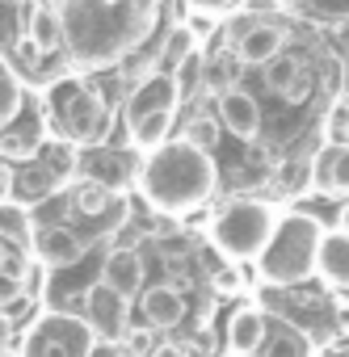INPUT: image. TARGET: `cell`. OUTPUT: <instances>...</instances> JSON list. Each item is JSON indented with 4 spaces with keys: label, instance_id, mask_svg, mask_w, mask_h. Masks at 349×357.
<instances>
[{
    "label": "cell",
    "instance_id": "obj_39",
    "mask_svg": "<svg viewBox=\"0 0 349 357\" xmlns=\"http://www.w3.org/2000/svg\"><path fill=\"white\" fill-rule=\"evenodd\" d=\"M341 231H349V202L341 206Z\"/></svg>",
    "mask_w": 349,
    "mask_h": 357
},
{
    "label": "cell",
    "instance_id": "obj_33",
    "mask_svg": "<svg viewBox=\"0 0 349 357\" xmlns=\"http://www.w3.org/2000/svg\"><path fill=\"white\" fill-rule=\"evenodd\" d=\"M147 357H190V353H186V344H177V340H160Z\"/></svg>",
    "mask_w": 349,
    "mask_h": 357
},
{
    "label": "cell",
    "instance_id": "obj_22",
    "mask_svg": "<svg viewBox=\"0 0 349 357\" xmlns=\"http://www.w3.org/2000/svg\"><path fill=\"white\" fill-rule=\"evenodd\" d=\"M55 181H59V176H55L51 168H26V172H17L13 194L26 198V202H38V198H47V194L55 190Z\"/></svg>",
    "mask_w": 349,
    "mask_h": 357
},
{
    "label": "cell",
    "instance_id": "obj_23",
    "mask_svg": "<svg viewBox=\"0 0 349 357\" xmlns=\"http://www.w3.org/2000/svg\"><path fill=\"white\" fill-rule=\"evenodd\" d=\"M30 38H34V47H38V51H55V47H59V38H64L59 17H55L51 9H34V13H30Z\"/></svg>",
    "mask_w": 349,
    "mask_h": 357
},
{
    "label": "cell",
    "instance_id": "obj_15",
    "mask_svg": "<svg viewBox=\"0 0 349 357\" xmlns=\"http://www.w3.org/2000/svg\"><path fill=\"white\" fill-rule=\"evenodd\" d=\"M34 252H38L43 265L64 269V265H76V261H80L84 240H80L76 231H68V227H43V231L34 236Z\"/></svg>",
    "mask_w": 349,
    "mask_h": 357
},
{
    "label": "cell",
    "instance_id": "obj_21",
    "mask_svg": "<svg viewBox=\"0 0 349 357\" xmlns=\"http://www.w3.org/2000/svg\"><path fill=\"white\" fill-rule=\"evenodd\" d=\"M257 357H311V344H307L303 332L278 328V332H269V340H265V349Z\"/></svg>",
    "mask_w": 349,
    "mask_h": 357
},
{
    "label": "cell",
    "instance_id": "obj_31",
    "mask_svg": "<svg viewBox=\"0 0 349 357\" xmlns=\"http://www.w3.org/2000/svg\"><path fill=\"white\" fill-rule=\"evenodd\" d=\"M13 181H17V172H13L5 160H0V202H9V198H13Z\"/></svg>",
    "mask_w": 349,
    "mask_h": 357
},
{
    "label": "cell",
    "instance_id": "obj_13",
    "mask_svg": "<svg viewBox=\"0 0 349 357\" xmlns=\"http://www.w3.org/2000/svg\"><path fill=\"white\" fill-rule=\"evenodd\" d=\"M265 84L282 97V101H307V93H311V84H307V72H303V63H299V55H290V51H282L278 59H269L265 63Z\"/></svg>",
    "mask_w": 349,
    "mask_h": 357
},
{
    "label": "cell",
    "instance_id": "obj_26",
    "mask_svg": "<svg viewBox=\"0 0 349 357\" xmlns=\"http://www.w3.org/2000/svg\"><path fill=\"white\" fill-rule=\"evenodd\" d=\"M156 344H151V328H131L126 336H122V353L126 357H147Z\"/></svg>",
    "mask_w": 349,
    "mask_h": 357
},
{
    "label": "cell",
    "instance_id": "obj_1",
    "mask_svg": "<svg viewBox=\"0 0 349 357\" xmlns=\"http://www.w3.org/2000/svg\"><path fill=\"white\" fill-rule=\"evenodd\" d=\"M215 181H219V172H215L211 151H198L186 139L160 143L139 168L143 198L164 215H181V211L202 206L215 194Z\"/></svg>",
    "mask_w": 349,
    "mask_h": 357
},
{
    "label": "cell",
    "instance_id": "obj_3",
    "mask_svg": "<svg viewBox=\"0 0 349 357\" xmlns=\"http://www.w3.org/2000/svg\"><path fill=\"white\" fill-rule=\"evenodd\" d=\"M278 227V215L265 202H228L211 219V244L215 252L232 261H257Z\"/></svg>",
    "mask_w": 349,
    "mask_h": 357
},
{
    "label": "cell",
    "instance_id": "obj_36",
    "mask_svg": "<svg viewBox=\"0 0 349 357\" xmlns=\"http://www.w3.org/2000/svg\"><path fill=\"white\" fill-rule=\"evenodd\" d=\"M17 55L26 59V63H38V47H34V38L26 34V38H17Z\"/></svg>",
    "mask_w": 349,
    "mask_h": 357
},
{
    "label": "cell",
    "instance_id": "obj_4",
    "mask_svg": "<svg viewBox=\"0 0 349 357\" xmlns=\"http://www.w3.org/2000/svg\"><path fill=\"white\" fill-rule=\"evenodd\" d=\"M84 324L97 340L122 344V336L131 332V298H122L118 290H110L105 282L84 290Z\"/></svg>",
    "mask_w": 349,
    "mask_h": 357
},
{
    "label": "cell",
    "instance_id": "obj_38",
    "mask_svg": "<svg viewBox=\"0 0 349 357\" xmlns=\"http://www.w3.org/2000/svg\"><path fill=\"white\" fill-rule=\"evenodd\" d=\"M5 257H9V240H5V231H0V265H5Z\"/></svg>",
    "mask_w": 349,
    "mask_h": 357
},
{
    "label": "cell",
    "instance_id": "obj_2",
    "mask_svg": "<svg viewBox=\"0 0 349 357\" xmlns=\"http://www.w3.org/2000/svg\"><path fill=\"white\" fill-rule=\"evenodd\" d=\"M324 223L307 211H295L286 219H278L265 252L257 257V269L265 282L274 286H295V282H307L315 273V261H320V244H324Z\"/></svg>",
    "mask_w": 349,
    "mask_h": 357
},
{
    "label": "cell",
    "instance_id": "obj_29",
    "mask_svg": "<svg viewBox=\"0 0 349 357\" xmlns=\"http://www.w3.org/2000/svg\"><path fill=\"white\" fill-rule=\"evenodd\" d=\"M160 248H164V257H168V261H177V257H186V252H190V240H186V236H164V240H160Z\"/></svg>",
    "mask_w": 349,
    "mask_h": 357
},
{
    "label": "cell",
    "instance_id": "obj_10",
    "mask_svg": "<svg viewBox=\"0 0 349 357\" xmlns=\"http://www.w3.org/2000/svg\"><path fill=\"white\" fill-rule=\"evenodd\" d=\"M64 122H68V135H72V139H80V143H97V139L105 135V126H110V109H105L101 93L89 89V93H76V97H72Z\"/></svg>",
    "mask_w": 349,
    "mask_h": 357
},
{
    "label": "cell",
    "instance_id": "obj_34",
    "mask_svg": "<svg viewBox=\"0 0 349 357\" xmlns=\"http://www.w3.org/2000/svg\"><path fill=\"white\" fill-rule=\"evenodd\" d=\"M190 30H194V38H198V43H202V38H207V34H215V17H207V13H198V17H194V22H190Z\"/></svg>",
    "mask_w": 349,
    "mask_h": 357
},
{
    "label": "cell",
    "instance_id": "obj_9",
    "mask_svg": "<svg viewBox=\"0 0 349 357\" xmlns=\"http://www.w3.org/2000/svg\"><path fill=\"white\" fill-rule=\"evenodd\" d=\"M311 190H320L324 198L349 194V143H328L311 160Z\"/></svg>",
    "mask_w": 349,
    "mask_h": 357
},
{
    "label": "cell",
    "instance_id": "obj_8",
    "mask_svg": "<svg viewBox=\"0 0 349 357\" xmlns=\"http://www.w3.org/2000/svg\"><path fill=\"white\" fill-rule=\"evenodd\" d=\"M215 118H219L223 130H232V135L244 139V143H253V139L261 135V105H257L244 89L223 93V97L215 101Z\"/></svg>",
    "mask_w": 349,
    "mask_h": 357
},
{
    "label": "cell",
    "instance_id": "obj_18",
    "mask_svg": "<svg viewBox=\"0 0 349 357\" xmlns=\"http://www.w3.org/2000/svg\"><path fill=\"white\" fill-rule=\"evenodd\" d=\"M110 206H118V202H114V190H110L105 181H97V176L76 181V190H72V211H76V215L97 219V215H105Z\"/></svg>",
    "mask_w": 349,
    "mask_h": 357
},
{
    "label": "cell",
    "instance_id": "obj_12",
    "mask_svg": "<svg viewBox=\"0 0 349 357\" xmlns=\"http://www.w3.org/2000/svg\"><path fill=\"white\" fill-rule=\"evenodd\" d=\"M101 282L110 290H118L122 298H135L143 294V257L135 248H114L101 265Z\"/></svg>",
    "mask_w": 349,
    "mask_h": 357
},
{
    "label": "cell",
    "instance_id": "obj_32",
    "mask_svg": "<svg viewBox=\"0 0 349 357\" xmlns=\"http://www.w3.org/2000/svg\"><path fill=\"white\" fill-rule=\"evenodd\" d=\"M215 290H223V294L240 290V278H236V269H228V265H223V269L215 273Z\"/></svg>",
    "mask_w": 349,
    "mask_h": 357
},
{
    "label": "cell",
    "instance_id": "obj_20",
    "mask_svg": "<svg viewBox=\"0 0 349 357\" xmlns=\"http://www.w3.org/2000/svg\"><path fill=\"white\" fill-rule=\"evenodd\" d=\"M22 105H26L22 84H17L13 68H9L5 59H0V130H9V126L22 118Z\"/></svg>",
    "mask_w": 349,
    "mask_h": 357
},
{
    "label": "cell",
    "instance_id": "obj_24",
    "mask_svg": "<svg viewBox=\"0 0 349 357\" xmlns=\"http://www.w3.org/2000/svg\"><path fill=\"white\" fill-rule=\"evenodd\" d=\"M219 130H223V126H219V118H215V114H194V118L186 122L181 139H186V143H194L198 151H211V147L219 143Z\"/></svg>",
    "mask_w": 349,
    "mask_h": 357
},
{
    "label": "cell",
    "instance_id": "obj_25",
    "mask_svg": "<svg viewBox=\"0 0 349 357\" xmlns=\"http://www.w3.org/2000/svg\"><path fill=\"white\" fill-rule=\"evenodd\" d=\"M177 89H181V93H198V89H202V55H190V59L177 68Z\"/></svg>",
    "mask_w": 349,
    "mask_h": 357
},
{
    "label": "cell",
    "instance_id": "obj_17",
    "mask_svg": "<svg viewBox=\"0 0 349 357\" xmlns=\"http://www.w3.org/2000/svg\"><path fill=\"white\" fill-rule=\"evenodd\" d=\"M282 43H286V34L278 30V26H265V22H257L240 43H236V55H240V63H269V59H278L282 55Z\"/></svg>",
    "mask_w": 349,
    "mask_h": 357
},
{
    "label": "cell",
    "instance_id": "obj_5",
    "mask_svg": "<svg viewBox=\"0 0 349 357\" xmlns=\"http://www.w3.org/2000/svg\"><path fill=\"white\" fill-rule=\"evenodd\" d=\"M30 357H89L93 349V332L84 319L72 315H51L43 319V328L30 336Z\"/></svg>",
    "mask_w": 349,
    "mask_h": 357
},
{
    "label": "cell",
    "instance_id": "obj_6",
    "mask_svg": "<svg viewBox=\"0 0 349 357\" xmlns=\"http://www.w3.org/2000/svg\"><path fill=\"white\" fill-rule=\"evenodd\" d=\"M223 340H228V349H232L236 357H257V353L265 349V340H269V319H265V311H261L257 303L236 307V311L228 315Z\"/></svg>",
    "mask_w": 349,
    "mask_h": 357
},
{
    "label": "cell",
    "instance_id": "obj_11",
    "mask_svg": "<svg viewBox=\"0 0 349 357\" xmlns=\"http://www.w3.org/2000/svg\"><path fill=\"white\" fill-rule=\"evenodd\" d=\"M139 311H143V328L151 332H168V328H177L186 319V298L177 286H147L143 298H139Z\"/></svg>",
    "mask_w": 349,
    "mask_h": 357
},
{
    "label": "cell",
    "instance_id": "obj_14",
    "mask_svg": "<svg viewBox=\"0 0 349 357\" xmlns=\"http://www.w3.org/2000/svg\"><path fill=\"white\" fill-rule=\"evenodd\" d=\"M315 278L328 282L332 290H349V231H328L320 244Z\"/></svg>",
    "mask_w": 349,
    "mask_h": 357
},
{
    "label": "cell",
    "instance_id": "obj_40",
    "mask_svg": "<svg viewBox=\"0 0 349 357\" xmlns=\"http://www.w3.org/2000/svg\"><path fill=\"white\" fill-rule=\"evenodd\" d=\"M345 357H349V353H345Z\"/></svg>",
    "mask_w": 349,
    "mask_h": 357
},
{
    "label": "cell",
    "instance_id": "obj_35",
    "mask_svg": "<svg viewBox=\"0 0 349 357\" xmlns=\"http://www.w3.org/2000/svg\"><path fill=\"white\" fill-rule=\"evenodd\" d=\"M89 357H126V353H122V344H110V340H93Z\"/></svg>",
    "mask_w": 349,
    "mask_h": 357
},
{
    "label": "cell",
    "instance_id": "obj_30",
    "mask_svg": "<svg viewBox=\"0 0 349 357\" xmlns=\"http://www.w3.org/2000/svg\"><path fill=\"white\" fill-rule=\"evenodd\" d=\"M5 315H9L13 324H26V319L34 315V303H30V298H17V303H9V307H5Z\"/></svg>",
    "mask_w": 349,
    "mask_h": 357
},
{
    "label": "cell",
    "instance_id": "obj_27",
    "mask_svg": "<svg viewBox=\"0 0 349 357\" xmlns=\"http://www.w3.org/2000/svg\"><path fill=\"white\" fill-rule=\"evenodd\" d=\"M328 130L336 143H349V101H341L332 114H328Z\"/></svg>",
    "mask_w": 349,
    "mask_h": 357
},
{
    "label": "cell",
    "instance_id": "obj_37",
    "mask_svg": "<svg viewBox=\"0 0 349 357\" xmlns=\"http://www.w3.org/2000/svg\"><path fill=\"white\" fill-rule=\"evenodd\" d=\"M13 344V319L5 315V311H0V353H5Z\"/></svg>",
    "mask_w": 349,
    "mask_h": 357
},
{
    "label": "cell",
    "instance_id": "obj_16",
    "mask_svg": "<svg viewBox=\"0 0 349 357\" xmlns=\"http://www.w3.org/2000/svg\"><path fill=\"white\" fill-rule=\"evenodd\" d=\"M236 80H240V55L223 43V47H215L211 55H202V89L219 101L223 93H232L236 89Z\"/></svg>",
    "mask_w": 349,
    "mask_h": 357
},
{
    "label": "cell",
    "instance_id": "obj_19",
    "mask_svg": "<svg viewBox=\"0 0 349 357\" xmlns=\"http://www.w3.org/2000/svg\"><path fill=\"white\" fill-rule=\"evenodd\" d=\"M190 55H198V38H194V30H190V26H172L168 38H164V47H160V63H164L160 72L177 76V68H181Z\"/></svg>",
    "mask_w": 349,
    "mask_h": 357
},
{
    "label": "cell",
    "instance_id": "obj_28",
    "mask_svg": "<svg viewBox=\"0 0 349 357\" xmlns=\"http://www.w3.org/2000/svg\"><path fill=\"white\" fill-rule=\"evenodd\" d=\"M17 298H26L22 282H17V278H9V273H0V307H9V303H17Z\"/></svg>",
    "mask_w": 349,
    "mask_h": 357
},
{
    "label": "cell",
    "instance_id": "obj_7",
    "mask_svg": "<svg viewBox=\"0 0 349 357\" xmlns=\"http://www.w3.org/2000/svg\"><path fill=\"white\" fill-rule=\"evenodd\" d=\"M177 76L168 72H151L135 93H131V105H126V118L139 122V118H151V114H172V105H177Z\"/></svg>",
    "mask_w": 349,
    "mask_h": 357
}]
</instances>
